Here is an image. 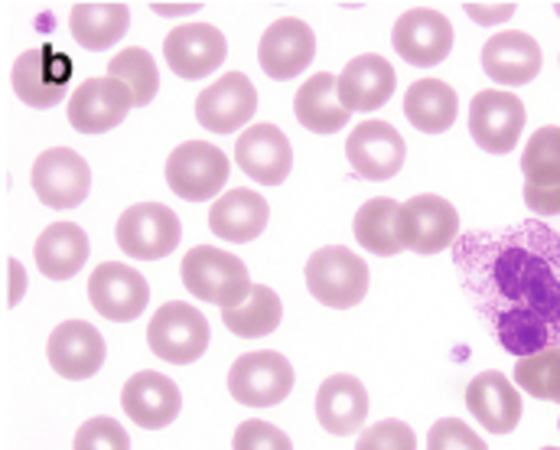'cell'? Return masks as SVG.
<instances>
[{"instance_id": "6da1fadb", "label": "cell", "mask_w": 560, "mask_h": 450, "mask_svg": "<svg viewBox=\"0 0 560 450\" xmlns=\"http://www.w3.org/2000/svg\"><path fill=\"white\" fill-rule=\"evenodd\" d=\"M479 252L476 300L509 353L532 356L560 339V235L528 226L518 235L466 239Z\"/></svg>"}, {"instance_id": "44dd1931", "label": "cell", "mask_w": 560, "mask_h": 450, "mask_svg": "<svg viewBox=\"0 0 560 450\" xmlns=\"http://www.w3.org/2000/svg\"><path fill=\"white\" fill-rule=\"evenodd\" d=\"M131 112V95L115 79H85L69 99V125L79 135H105Z\"/></svg>"}, {"instance_id": "1f68e13d", "label": "cell", "mask_w": 560, "mask_h": 450, "mask_svg": "<svg viewBox=\"0 0 560 450\" xmlns=\"http://www.w3.org/2000/svg\"><path fill=\"white\" fill-rule=\"evenodd\" d=\"M355 242L382 258H392L398 252H405L401 245V203L388 199V196H375L369 199L359 212H355Z\"/></svg>"}, {"instance_id": "ba28073f", "label": "cell", "mask_w": 560, "mask_h": 450, "mask_svg": "<svg viewBox=\"0 0 560 450\" xmlns=\"http://www.w3.org/2000/svg\"><path fill=\"white\" fill-rule=\"evenodd\" d=\"M30 183L43 206L59 212L75 209L92 193V166L72 148H49L36 157Z\"/></svg>"}, {"instance_id": "7bdbcfd3", "label": "cell", "mask_w": 560, "mask_h": 450, "mask_svg": "<svg viewBox=\"0 0 560 450\" xmlns=\"http://www.w3.org/2000/svg\"><path fill=\"white\" fill-rule=\"evenodd\" d=\"M555 10H558V16H560V3H555Z\"/></svg>"}, {"instance_id": "74e56055", "label": "cell", "mask_w": 560, "mask_h": 450, "mask_svg": "<svg viewBox=\"0 0 560 450\" xmlns=\"http://www.w3.org/2000/svg\"><path fill=\"white\" fill-rule=\"evenodd\" d=\"M427 450H489L486 441L469 428L463 425L459 418H440L430 435H427Z\"/></svg>"}, {"instance_id": "8fae6325", "label": "cell", "mask_w": 560, "mask_h": 450, "mask_svg": "<svg viewBox=\"0 0 560 450\" xmlns=\"http://www.w3.org/2000/svg\"><path fill=\"white\" fill-rule=\"evenodd\" d=\"M525 118L528 112L518 95L486 89L469 105V135L486 153H509L525 131Z\"/></svg>"}, {"instance_id": "5b68a950", "label": "cell", "mask_w": 560, "mask_h": 450, "mask_svg": "<svg viewBox=\"0 0 560 450\" xmlns=\"http://www.w3.org/2000/svg\"><path fill=\"white\" fill-rule=\"evenodd\" d=\"M115 239L128 258L160 262L179 245L183 226H179V216L163 203H135L118 216Z\"/></svg>"}, {"instance_id": "b9f144b4", "label": "cell", "mask_w": 560, "mask_h": 450, "mask_svg": "<svg viewBox=\"0 0 560 450\" xmlns=\"http://www.w3.org/2000/svg\"><path fill=\"white\" fill-rule=\"evenodd\" d=\"M199 3H153V13L160 16H179V13H196Z\"/></svg>"}, {"instance_id": "9c48e42d", "label": "cell", "mask_w": 560, "mask_h": 450, "mask_svg": "<svg viewBox=\"0 0 560 450\" xmlns=\"http://www.w3.org/2000/svg\"><path fill=\"white\" fill-rule=\"evenodd\" d=\"M290 389H293V366L275 349L245 353L229 369V392L235 402L248 408L280 405L290 395Z\"/></svg>"}, {"instance_id": "cb8c5ba5", "label": "cell", "mask_w": 560, "mask_h": 450, "mask_svg": "<svg viewBox=\"0 0 560 450\" xmlns=\"http://www.w3.org/2000/svg\"><path fill=\"white\" fill-rule=\"evenodd\" d=\"M482 69L495 85H528L541 72V46L525 30L492 33L482 46Z\"/></svg>"}, {"instance_id": "8992f818", "label": "cell", "mask_w": 560, "mask_h": 450, "mask_svg": "<svg viewBox=\"0 0 560 450\" xmlns=\"http://www.w3.org/2000/svg\"><path fill=\"white\" fill-rule=\"evenodd\" d=\"M229 157L209 141H183L166 157V186L186 203L215 199L229 180Z\"/></svg>"}, {"instance_id": "ffe728a7", "label": "cell", "mask_w": 560, "mask_h": 450, "mask_svg": "<svg viewBox=\"0 0 560 450\" xmlns=\"http://www.w3.org/2000/svg\"><path fill=\"white\" fill-rule=\"evenodd\" d=\"M395 85H398L395 66L378 53L349 59L346 69L336 76V95L349 115L352 112H378L395 95Z\"/></svg>"}, {"instance_id": "f1b7e54d", "label": "cell", "mask_w": 560, "mask_h": 450, "mask_svg": "<svg viewBox=\"0 0 560 450\" xmlns=\"http://www.w3.org/2000/svg\"><path fill=\"white\" fill-rule=\"evenodd\" d=\"M293 115L313 135H336V131H342L349 125V112L342 108V102L336 95V76H329V72L310 76L296 89Z\"/></svg>"}, {"instance_id": "d590c367", "label": "cell", "mask_w": 560, "mask_h": 450, "mask_svg": "<svg viewBox=\"0 0 560 450\" xmlns=\"http://www.w3.org/2000/svg\"><path fill=\"white\" fill-rule=\"evenodd\" d=\"M72 450H131V438L115 418L98 415V418H89L85 425H79Z\"/></svg>"}, {"instance_id": "8d00e7d4", "label": "cell", "mask_w": 560, "mask_h": 450, "mask_svg": "<svg viewBox=\"0 0 560 450\" xmlns=\"http://www.w3.org/2000/svg\"><path fill=\"white\" fill-rule=\"evenodd\" d=\"M355 450H418V435H415L411 425H405L398 418H388V422L369 425L359 435Z\"/></svg>"}, {"instance_id": "f6af8a7d", "label": "cell", "mask_w": 560, "mask_h": 450, "mask_svg": "<svg viewBox=\"0 0 560 450\" xmlns=\"http://www.w3.org/2000/svg\"><path fill=\"white\" fill-rule=\"evenodd\" d=\"M558 425H560V422H558Z\"/></svg>"}, {"instance_id": "7402d4cb", "label": "cell", "mask_w": 560, "mask_h": 450, "mask_svg": "<svg viewBox=\"0 0 560 450\" xmlns=\"http://www.w3.org/2000/svg\"><path fill=\"white\" fill-rule=\"evenodd\" d=\"M121 408L125 415L147 431H160L166 425H173L179 418L183 408V395L176 389V382L163 372H135L125 389H121Z\"/></svg>"}, {"instance_id": "277c9868", "label": "cell", "mask_w": 560, "mask_h": 450, "mask_svg": "<svg viewBox=\"0 0 560 450\" xmlns=\"http://www.w3.org/2000/svg\"><path fill=\"white\" fill-rule=\"evenodd\" d=\"M209 320L186 300H170L163 303L147 326V346L153 356L173 362V366H189L196 362L206 346H209Z\"/></svg>"}, {"instance_id": "603a6c76", "label": "cell", "mask_w": 560, "mask_h": 450, "mask_svg": "<svg viewBox=\"0 0 560 450\" xmlns=\"http://www.w3.org/2000/svg\"><path fill=\"white\" fill-rule=\"evenodd\" d=\"M235 163L255 183L280 186L290 176L293 148L278 125H252L242 138H235Z\"/></svg>"}, {"instance_id": "d6986e66", "label": "cell", "mask_w": 560, "mask_h": 450, "mask_svg": "<svg viewBox=\"0 0 560 450\" xmlns=\"http://www.w3.org/2000/svg\"><path fill=\"white\" fill-rule=\"evenodd\" d=\"M346 157L352 163V170L365 180H392L395 173H401L408 145L398 135L395 125L388 122H362L352 128V135L346 138Z\"/></svg>"}, {"instance_id": "e575fe53", "label": "cell", "mask_w": 560, "mask_h": 450, "mask_svg": "<svg viewBox=\"0 0 560 450\" xmlns=\"http://www.w3.org/2000/svg\"><path fill=\"white\" fill-rule=\"evenodd\" d=\"M515 385L525 389L532 399L560 405V346H548L532 356H522L515 362Z\"/></svg>"}, {"instance_id": "3957f363", "label": "cell", "mask_w": 560, "mask_h": 450, "mask_svg": "<svg viewBox=\"0 0 560 450\" xmlns=\"http://www.w3.org/2000/svg\"><path fill=\"white\" fill-rule=\"evenodd\" d=\"M306 291L332 310H349L369 295V265L346 245H323L306 262Z\"/></svg>"}, {"instance_id": "484cf974", "label": "cell", "mask_w": 560, "mask_h": 450, "mask_svg": "<svg viewBox=\"0 0 560 450\" xmlns=\"http://www.w3.org/2000/svg\"><path fill=\"white\" fill-rule=\"evenodd\" d=\"M268 199L255 189H229L222 193L212 209H209V229L212 235H219L222 242H235V245H245V242H255L265 229H268Z\"/></svg>"}, {"instance_id": "83f0119b", "label": "cell", "mask_w": 560, "mask_h": 450, "mask_svg": "<svg viewBox=\"0 0 560 450\" xmlns=\"http://www.w3.org/2000/svg\"><path fill=\"white\" fill-rule=\"evenodd\" d=\"M89 235L82 226L75 222H52L39 232L36 245H33V258L43 278L49 281H69L75 278L85 262H89Z\"/></svg>"}, {"instance_id": "d6a6232c", "label": "cell", "mask_w": 560, "mask_h": 450, "mask_svg": "<svg viewBox=\"0 0 560 450\" xmlns=\"http://www.w3.org/2000/svg\"><path fill=\"white\" fill-rule=\"evenodd\" d=\"M283 320V303L268 285H252L248 298L222 310V323L245 339H261L275 333Z\"/></svg>"}, {"instance_id": "4316f807", "label": "cell", "mask_w": 560, "mask_h": 450, "mask_svg": "<svg viewBox=\"0 0 560 450\" xmlns=\"http://www.w3.org/2000/svg\"><path fill=\"white\" fill-rule=\"evenodd\" d=\"M316 418L323 425V431L336 435V438H349L355 431H362L365 418H369V392L355 376H329L319 392H316Z\"/></svg>"}, {"instance_id": "7a4b0ae2", "label": "cell", "mask_w": 560, "mask_h": 450, "mask_svg": "<svg viewBox=\"0 0 560 450\" xmlns=\"http://www.w3.org/2000/svg\"><path fill=\"white\" fill-rule=\"evenodd\" d=\"M183 285L192 298L215 303V307H235L248 298L252 291V275L245 262L232 252H222L215 245H196L183 255L179 265Z\"/></svg>"}, {"instance_id": "7c38bea8", "label": "cell", "mask_w": 560, "mask_h": 450, "mask_svg": "<svg viewBox=\"0 0 560 450\" xmlns=\"http://www.w3.org/2000/svg\"><path fill=\"white\" fill-rule=\"evenodd\" d=\"M459 235V212L436 193L411 196L401 206V245L418 255L446 252Z\"/></svg>"}, {"instance_id": "f546056e", "label": "cell", "mask_w": 560, "mask_h": 450, "mask_svg": "<svg viewBox=\"0 0 560 450\" xmlns=\"http://www.w3.org/2000/svg\"><path fill=\"white\" fill-rule=\"evenodd\" d=\"M131 26L128 3H75L69 13L72 39L92 53L112 49Z\"/></svg>"}, {"instance_id": "9a60e30c", "label": "cell", "mask_w": 560, "mask_h": 450, "mask_svg": "<svg viewBox=\"0 0 560 450\" xmlns=\"http://www.w3.org/2000/svg\"><path fill=\"white\" fill-rule=\"evenodd\" d=\"M225 53H229L225 33L212 23H183L163 39L166 66L189 82L212 76L225 62Z\"/></svg>"}, {"instance_id": "30bf717a", "label": "cell", "mask_w": 560, "mask_h": 450, "mask_svg": "<svg viewBox=\"0 0 560 450\" xmlns=\"http://www.w3.org/2000/svg\"><path fill=\"white\" fill-rule=\"evenodd\" d=\"M258 112V89L245 72H225L196 99V122L212 135L242 131Z\"/></svg>"}, {"instance_id": "ee69618b", "label": "cell", "mask_w": 560, "mask_h": 450, "mask_svg": "<svg viewBox=\"0 0 560 450\" xmlns=\"http://www.w3.org/2000/svg\"><path fill=\"white\" fill-rule=\"evenodd\" d=\"M545 450H558V448H545Z\"/></svg>"}, {"instance_id": "ac0fdd59", "label": "cell", "mask_w": 560, "mask_h": 450, "mask_svg": "<svg viewBox=\"0 0 560 450\" xmlns=\"http://www.w3.org/2000/svg\"><path fill=\"white\" fill-rule=\"evenodd\" d=\"M316 56V33L306 20L296 16H280L275 20L261 43H258V62L275 82L296 79Z\"/></svg>"}, {"instance_id": "52a82bcc", "label": "cell", "mask_w": 560, "mask_h": 450, "mask_svg": "<svg viewBox=\"0 0 560 450\" xmlns=\"http://www.w3.org/2000/svg\"><path fill=\"white\" fill-rule=\"evenodd\" d=\"M72 79V59L59 53L56 46H33L13 59L10 85L16 99L30 108H56L69 89Z\"/></svg>"}, {"instance_id": "ab89813d", "label": "cell", "mask_w": 560, "mask_h": 450, "mask_svg": "<svg viewBox=\"0 0 560 450\" xmlns=\"http://www.w3.org/2000/svg\"><path fill=\"white\" fill-rule=\"evenodd\" d=\"M466 16L482 23V26H495L515 16V3H463Z\"/></svg>"}, {"instance_id": "2e32d148", "label": "cell", "mask_w": 560, "mask_h": 450, "mask_svg": "<svg viewBox=\"0 0 560 450\" xmlns=\"http://www.w3.org/2000/svg\"><path fill=\"white\" fill-rule=\"evenodd\" d=\"M89 300L105 320L128 323L147 310L150 285L138 268L121 262H105L89 275Z\"/></svg>"}, {"instance_id": "4dcf8cb0", "label": "cell", "mask_w": 560, "mask_h": 450, "mask_svg": "<svg viewBox=\"0 0 560 450\" xmlns=\"http://www.w3.org/2000/svg\"><path fill=\"white\" fill-rule=\"evenodd\" d=\"M459 99L443 79H418L405 95V115L423 135H443L453 128Z\"/></svg>"}, {"instance_id": "836d02e7", "label": "cell", "mask_w": 560, "mask_h": 450, "mask_svg": "<svg viewBox=\"0 0 560 450\" xmlns=\"http://www.w3.org/2000/svg\"><path fill=\"white\" fill-rule=\"evenodd\" d=\"M108 79H115L118 85L128 89L131 108L150 105L153 95H156V89H160L156 59L147 49H140V46H128V49L115 53V59H108Z\"/></svg>"}, {"instance_id": "4fadbf2b", "label": "cell", "mask_w": 560, "mask_h": 450, "mask_svg": "<svg viewBox=\"0 0 560 450\" xmlns=\"http://www.w3.org/2000/svg\"><path fill=\"white\" fill-rule=\"evenodd\" d=\"M525 203L535 216H560V128H538L522 153Z\"/></svg>"}, {"instance_id": "5bb4252c", "label": "cell", "mask_w": 560, "mask_h": 450, "mask_svg": "<svg viewBox=\"0 0 560 450\" xmlns=\"http://www.w3.org/2000/svg\"><path fill=\"white\" fill-rule=\"evenodd\" d=\"M46 356H49L52 372H59L69 382H82V379H92L105 366L108 346L98 326H92L89 320H62L49 333Z\"/></svg>"}, {"instance_id": "f35d334b", "label": "cell", "mask_w": 560, "mask_h": 450, "mask_svg": "<svg viewBox=\"0 0 560 450\" xmlns=\"http://www.w3.org/2000/svg\"><path fill=\"white\" fill-rule=\"evenodd\" d=\"M232 450H293L290 438L268 422H245L235 428Z\"/></svg>"}, {"instance_id": "60d3db41", "label": "cell", "mask_w": 560, "mask_h": 450, "mask_svg": "<svg viewBox=\"0 0 560 450\" xmlns=\"http://www.w3.org/2000/svg\"><path fill=\"white\" fill-rule=\"evenodd\" d=\"M7 275H10L7 303H10V307H16V303H20V298H23V291H26V272H23V265H20L16 258H10V262H7Z\"/></svg>"}, {"instance_id": "d4e9b609", "label": "cell", "mask_w": 560, "mask_h": 450, "mask_svg": "<svg viewBox=\"0 0 560 450\" xmlns=\"http://www.w3.org/2000/svg\"><path fill=\"white\" fill-rule=\"evenodd\" d=\"M466 408L492 435H512L522 422V395L502 372H479L466 385Z\"/></svg>"}, {"instance_id": "e0dca14e", "label": "cell", "mask_w": 560, "mask_h": 450, "mask_svg": "<svg viewBox=\"0 0 560 450\" xmlns=\"http://www.w3.org/2000/svg\"><path fill=\"white\" fill-rule=\"evenodd\" d=\"M392 43L398 56L411 66H420V69L440 66L453 49V23L440 10L415 7L398 16Z\"/></svg>"}]
</instances>
